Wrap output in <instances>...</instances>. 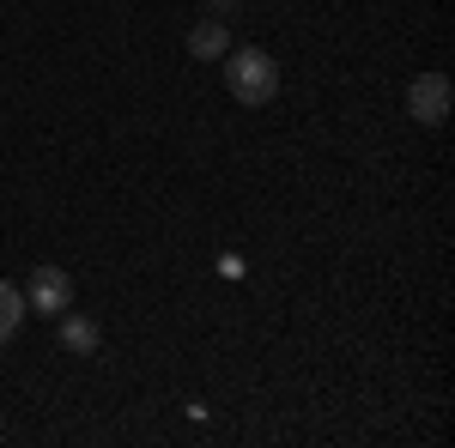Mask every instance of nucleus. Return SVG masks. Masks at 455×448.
<instances>
[{"mask_svg": "<svg viewBox=\"0 0 455 448\" xmlns=\"http://www.w3.org/2000/svg\"><path fill=\"white\" fill-rule=\"evenodd\" d=\"M25 310L31 315H61L73 310V279L61 267H36L31 273V291H25Z\"/></svg>", "mask_w": 455, "mask_h": 448, "instance_id": "obj_3", "label": "nucleus"}, {"mask_svg": "<svg viewBox=\"0 0 455 448\" xmlns=\"http://www.w3.org/2000/svg\"><path fill=\"white\" fill-rule=\"evenodd\" d=\"M225 85H231L237 104L261 109V104H274V91H280V67H274L267 49H231L225 55Z\"/></svg>", "mask_w": 455, "mask_h": 448, "instance_id": "obj_1", "label": "nucleus"}, {"mask_svg": "<svg viewBox=\"0 0 455 448\" xmlns=\"http://www.w3.org/2000/svg\"><path fill=\"white\" fill-rule=\"evenodd\" d=\"M55 321H61V345L68 351H79V358L98 351V321H85V315H73V310H61Z\"/></svg>", "mask_w": 455, "mask_h": 448, "instance_id": "obj_5", "label": "nucleus"}, {"mask_svg": "<svg viewBox=\"0 0 455 448\" xmlns=\"http://www.w3.org/2000/svg\"><path fill=\"white\" fill-rule=\"evenodd\" d=\"M207 6H212V12H231V0H207Z\"/></svg>", "mask_w": 455, "mask_h": 448, "instance_id": "obj_7", "label": "nucleus"}, {"mask_svg": "<svg viewBox=\"0 0 455 448\" xmlns=\"http://www.w3.org/2000/svg\"><path fill=\"white\" fill-rule=\"evenodd\" d=\"M19 321H25V291L0 279V340H12V334H19Z\"/></svg>", "mask_w": 455, "mask_h": 448, "instance_id": "obj_6", "label": "nucleus"}, {"mask_svg": "<svg viewBox=\"0 0 455 448\" xmlns=\"http://www.w3.org/2000/svg\"><path fill=\"white\" fill-rule=\"evenodd\" d=\"M188 55H195V61H225V55H231V31H225V19H201V25L188 31Z\"/></svg>", "mask_w": 455, "mask_h": 448, "instance_id": "obj_4", "label": "nucleus"}, {"mask_svg": "<svg viewBox=\"0 0 455 448\" xmlns=\"http://www.w3.org/2000/svg\"><path fill=\"white\" fill-rule=\"evenodd\" d=\"M450 73H419L413 79V91H407V109H413V122L419 128H443L450 122Z\"/></svg>", "mask_w": 455, "mask_h": 448, "instance_id": "obj_2", "label": "nucleus"}]
</instances>
